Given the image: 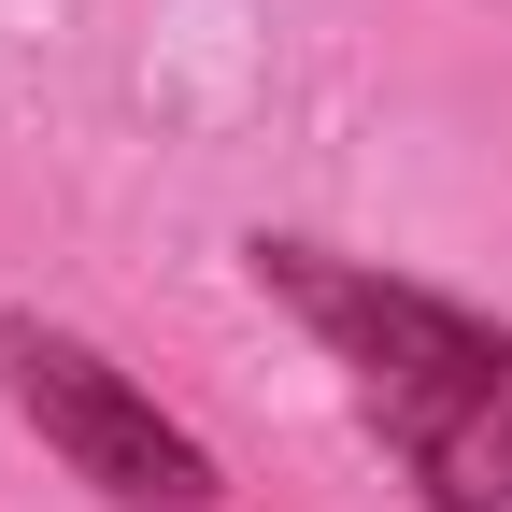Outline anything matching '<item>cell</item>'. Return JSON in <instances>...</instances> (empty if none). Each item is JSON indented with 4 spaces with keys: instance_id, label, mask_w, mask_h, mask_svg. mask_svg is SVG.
Masks as SVG:
<instances>
[{
    "instance_id": "obj_1",
    "label": "cell",
    "mask_w": 512,
    "mask_h": 512,
    "mask_svg": "<svg viewBox=\"0 0 512 512\" xmlns=\"http://www.w3.org/2000/svg\"><path fill=\"white\" fill-rule=\"evenodd\" d=\"M242 256L356 370V399L413 456L427 512H512V328L498 313L441 299L413 271H370V256H328V242H242Z\"/></svg>"
},
{
    "instance_id": "obj_2",
    "label": "cell",
    "mask_w": 512,
    "mask_h": 512,
    "mask_svg": "<svg viewBox=\"0 0 512 512\" xmlns=\"http://www.w3.org/2000/svg\"><path fill=\"white\" fill-rule=\"evenodd\" d=\"M0 399H15L43 427V456H72V484H100L114 512H214V456L100 342L43 328V313H0Z\"/></svg>"
}]
</instances>
